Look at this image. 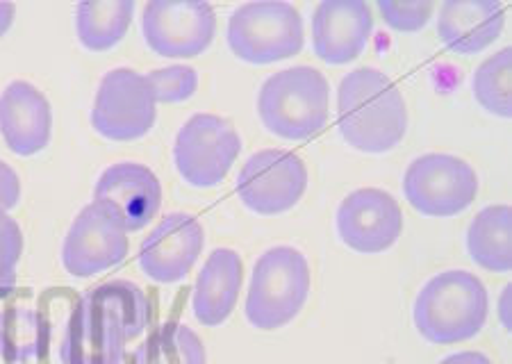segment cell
<instances>
[{
	"mask_svg": "<svg viewBox=\"0 0 512 364\" xmlns=\"http://www.w3.org/2000/svg\"><path fill=\"white\" fill-rule=\"evenodd\" d=\"M337 128L360 153H387L408 130L406 98L383 71L360 66L337 89Z\"/></svg>",
	"mask_w": 512,
	"mask_h": 364,
	"instance_id": "6da1fadb",
	"label": "cell"
},
{
	"mask_svg": "<svg viewBox=\"0 0 512 364\" xmlns=\"http://www.w3.org/2000/svg\"><path fill=\"white\" fill-rule=\"evenodd\" d=\"M490 296L472 271L451 269L433 276L419 289L412 321L419 335L431 344H460L481 333Z\"/></svg>",
	"mask_w": 512,
	"mask_h": 364,
	"instance_id": "7a4b0ae2",
	"label": "cell"
},
{
	"mask_svg": "<svg viewBox=\"0 0 512 364\" xmlns=\"http://www.w3.org/2000/svg\"><path fill=\"white\" fill-rule=\"evenodd\" d=\"M310 262L294 246L264 251L253 267L246 292V321L255 330H280L299 317L310 299Z\"/></svg>",
	"mask_w": 512,
	"mask_h": 364,
	"instance_id": "3957f363",
	"label": "cell"
},
{
	"mask_svg": "<svg viewBox=\"0 0 512 364\" xmlns=\"http://www.w3.org/2000/svg\"><path fill=\"white\" fill-rule=\"evenodd\" d=\"M330 112V85L312 66H292L262 82L258 114L264 128L283 139H308L324 130Z\"/></svg>",
	"mask_w": 512,
	"mask_h": 364,
	"instance_id": "277c9868",
	"label": "cell"
},
{
	"mask_svg": "<svg viewBox=\"0 0 512 364\" xmlns=\"http://www.w3.org/2000/svg\"><path fill=\"white\" fill-rule=\"evenodd\" d=\"M228 46L246 64H274L299 55L305 30L303 16L289 3L260 0L246 3L230 14Z\"/></svg>",
	"mask_w": 512,
	"mask_h": 364,
	"instance_id": "5b68a950",
	"label": "cell"
},
{
	"mask_svg": "<svg viewBox=\"0 0 512 364\" xmlns=\"http://www.w3.org/2000/svg\"><path fill=\"white\" fill-rule=\"evenodd\" d=\"M403 194L412 210L424 217H458L476 201L478 176L472 164L458 155L426 153L406 169Z\"/></svg>",
	"mask_w": 512,
	"mask_h": 364,
	"instance_id": "8992f818",
	"label": "cell"
},
{
	"mask_svg": "<svg viewBox=\"0 0 512 364\" xmlns=\"http://www.w3.org/2000/svg\"><path fill=\"white\" fill-rule=\"evenodd\" d=\"M242 153V137L233 123L217 114H194L178 130L173 162L187 185L198 189L217 187Z\"/></svg>",
	"mask_w": 512,
	"mask_h": 364,
	"instance_id": "52a82bcc",
	"label": "cell"
},
{
	"mask_svg": "<svg viewBox=\"0 0 512 364\" xmlns=\"http://www.w3.org/2000/svg\"><path fill=\"white\" fill-rule=\"evenodd\" d=\"M112 205L92 201L78 212L62 244V267L73 278H92L128 258L130 239Z\"/></svg>",
	"mask_w": 512,
	"mask_h": 364,
	"instance_id": "ba28073f",
	"label": "cell"
},
{
	"mask_svg": "<svg viewBox=\"0 0 512 364\" xmlns=\"http://www.w3.org/2000/svg\"><path fill=\"white\" fill-rule=\"evenodd\" d=\"M158 101L146 76L119 66L105 73L96 91L92 126L98 135L112 142H135L155 126Z\"/></svg>",
	"mask_w": 512,
	"mask_h": 364,
	"instance_id": "9c48e42d",
	"label": "cell"
},
{
	"mask_svg": "<svg viewBox=\"0 0 512 364\" xmlns=\"http://www.w3.org/2000/svg\"><path fill=\"white\" fill-rule=\"evenodd\" d=\"M148 48L169 60H192L217 35V14L203 0H153L142 16Z\"/></svg>",
	"mask_w": 512,
	"mask_h": 364,
	"instance_id": "30bf717a",
	"label": "cell"
},
{
	"mask_svg": "<svg viewBox=\"0 0 512 364\" xmlns=\"http://www.w3.org/2000/svg\"><path fill=\"white\" fill-rule=\"evenodd\" d=\"M235 189L251 212L276 217L301 201L308 189V169L299 155L267 148L246 160Z\"/></svg>",
	"mask_w": 512,
	"mask_h": 364,
	"instance_id": "8fae6325",
	"label": "cell"
},
{
	"mask_svg": "<svg viewBox=\"0 0 512 364\" xmlns=\"http://www.w3.org/2000/svg\"><path fill=\"white\" fill-rule=\"evenodd\" d=\"M337 235L355 253H385L403 233V212L396 198L378 187L355 189L344 198L335 217Z\"/></svg>",
	"mask_w": 512,
	"mask_h": 364,
	"instance_id": "7c38bea8",
	"label": "cell"
},
{
	"mask_svg": "<svg viewBox=\"0 0 512 364\" xmlns=\"http://www.w3.org/2000/svg\"><path fill=\"white\" fill-rule=\"evenodd\" d=\"M205 248V230L196 217L171 212L151 230L139 248V267L160 285L180 283Z\"/></svg>",
	"mask_w": 512,
	"mask_h": 364,
	"instance_id": "4fadbf2b",
	"label": "cell"
},
{
	"mask_svg": "<svg viewBox=\"0 0 512 364\" xmlns=\"http://www.w3.org/2000/svg\"><path fill=\"white\" fill-rule=\"evenodd\" d=\"M374 14L362 0H324L312 14V48L326 64H349L365 53Z\"/></svg>",
	"mask_w": 512,
	"mask_h": 364,
	"instance_id": "5bb4252c",
	"label": "cell"
},
{
	"mask_svg": "<svg viewBox=\"0 0 512 364\" xmlns=\"http://www.w3.org/2000/svg\"><path fill=\"white\" fill-rule=\"evenodd\" d=\"M0 135L14 155L44 151L53 135V110L44 91L26 80L10 82L0 94Z\"/></svg>",
	"mask_w": 512,
	"mask_h": 364,
	"instance_id": "9a60e30c",
	"label": "cell"
},
{
	"mask_svg": "<svg viewBox=\"0 0 512 364\" xmlns=\"http://www.w3.org/2000/svg\"><path fill=\"white\" fill-rule=\"evenodd\" d=\"M94 201L112 205L128 233H137L160 212L162 185L146 164L119 162L107 167L96 180Z\"/></svg>",
	"mask_w": 512,
	"mask_h": 364,
	"instance_id": "2e32d148",
	"label": "cell"
},
{
	"mask_svg": "<svg viewBox=\"0 0 512 364\" xmlns=\"http://www.w3.org/2000/svg\"><path fill=\"white\" fill-rule=\"evenodd\" d=\"M128 337L123 328L87 301H78L60 344L62 364H123Z\"/></svg>",
	"mask_w": 512,
	"mask_h": 364,
	"instance_id": "e0dca14e",
	"label": "cell"
},
{
	"mask_svg": "<svg viewBox=\"0 0 512 364\" xmlns=\"http://www.w3.org/2000/svg\"><path fill=\"white\" fill-rule=\"evenodd\" d=\"M506 12L497 0H447L437 19V35L451 53L478 55L501 37Z\"/></svg>",
	"mask_w": 512,
	"mask_h": 364,
	"instance_id": "ac0fdd59",
	"label": "cell"
},
{
	"mask_svg": "<svg viewBox=\"0 0 512 364\" xmlns=\"http://www.w3.org/2000/svg\"><path fill=\"white\" fill-rule=\"evenodd\" d=\"M244 285V262L233 248H217L205 260L198 273L192 312L201 326L217 328L226 324L237 308V299Z\"/></svg>",
	"mask_w": 512,
	"mask_h": 364,
	"instance_id": "d6986e66",
	"label": "cell"
},
{
	"mask_svg": "<svg viewBox=\"0 0 512 364\" xmlns=\"http://www.w3.org/2000/svg\"><path fill=\"white\" fill-rule=\"evenodd\" d=\"M467 253L478 267L492 273L512 269V210L510 205H487L467 228Z\"/></svg>",
	"mask_w": 512,
	"mask_h": 364,
	"instance_id": "ffe728a7",
	"label": "cell"
},
{
	"mask_svg": "<svg viewBox=\"0 0 512 364\" xmlns=\"http://www.w3.org/2000/svg\"><path fill=\"white\" fill-rule=\"evenodd\" d=\"M137 5L132 0H114V3H80L76 7V32L80 44L92 53H105L119 46L128 35L135 19Z\"/></svg>",
	"mask_w": 512,
	"mask_h": 364,
	"instance_id": "44dd1931",
	"label": "cell"
},
{
	"mask_svg": "<svg viewBox=\"0 0 512 364\" xmlns=\"http://www.w3.org/2000/svg\"><path fill=\"white\" fill-rule=\"evenodd\" d=\"M82 301L94 305L96 310L105 312L123 328L128 342L144 333L151 324V301L144 289L130 283V280H110V283L98 285L82 296Z\"/></svg>",
	"mask_w": 512,
	"mask_h": 364,
	"instance_id": "7402d4cb",
	"label": "cell"
},
{
	"mask_svg": "<svg viewBox=\"0 0 512 364\" xmlns=\"http://www.w3.org/2000/svg\"><path fill=\"white\" fill-rule=\"evenodd\" d=\"M51 328L32 308H7L0 312V358L10 364L28 362L46 351Z\"/></svg>",
	"mask_w": 512,
	"mask_h": 364,
	"instance_id": "603a6c76",
	"label": "cell"
},
{
	"mask_svg": "<svg viewBox=\"0 0 512 364\" xmlns=\"http://www.w3.org/2000/svg\"><path fill=\"white\" fill-rule=\"evenodd\" d=\"M132 364H208V351L192 328L169 321L139 344Z\"/></svg>",
	"mask_w": 512,
	"mask_h": 364,
	"instance_id": "cb8c5ba5",
	"label": "cell"
},
{
	"mask_svg": "<svg viewBox=\"0 0 512 364\" xmlns=\"http://www.w3.org/2000/svg\"><path fill=\"white\" fill-rule=\"evenodd\" d=\"M474 96L485 112L501 119L512 117V51L494 53L474 73Z\"/></svg>",
	"mask_w": 512,
	"mask_h": 364,
	"instance_id": "d4e9b609",
	"label": "cell"
},
{
	"mask_svg": "<svg viewBox=\"0 0 512 364\" xmlns=\"http://www.w3.org/2000/svg\"><path fill=\"white\" fill-rule=\"evenodd\" d=\"M146 78L151 82L155 101L164 105L185 103L198 89V73L187 64H171L164 66V69H155Z\"/></svg>",
	"mask_w": 512,
	"mask_h": 364,
	"instance_id": "484cf974",
	"label": "cell"
},
{
	"mask_svg": "<svg viewBox=\"0 0 512 364\" xmlns=\"http://www.w3.org/2000/svg\"><path fill=\"white\" fill-rule=\"evenodd\" d=\"M23 255V230L19 221L0 212V299L10 296L16 287V267Z\"/></svg>",
	"mask_w": 512,
	"mask_h": 364,
	"instance_id": "4316f807",
	"label": "cell"
},
{
	"mask_svg": "<svg viewBox=\"0 0 512 364\" xmlns=\"http://www.w3.org/2000/svg\"><path fill=\"white\" fill-rule=\"evenodd\" d=\"M378 10H381L383 21L387 26L399 32H417L426 28V23L433 19L435 3L431 0H408V3H399V0H378Z\"/></svg>",
	"mask_w": 512,
	"mask_h": 364,
	"instance_id": "83f0119b",
	"label": "cell"
},
{
	"mask_svg": "<svg viewBox=\"0 0 512 364\" xmlns=\"http://www.w3.org/2000/svg\"><path fill=\"white\" fill-rule=\"evenodd\" d=\"M21 201V180L10 164L0 160V212H10Z\"/></svg>",
	"mask_w": 512,
	"mask_h": 364,
	"instance_id": "f1b7e54d",
	"label": "cell"
},
{
	"mask_svg": "<svg viewBox=\"0 0 512 364\" xmlns=\"http://www.w3.org/2000/svg\"><path fill=\"white\" fill-rule=\"evenodd\" d=\"M440 364H492V360L487 358L485 353H478V351H462V353L449 355V358H444Z\"/></svg>",
	"mask_w": 512,
	"mask_h": 364,
	"instance_id": "f546056e",
	"label": "cell"
},
{
	"mask_svg": "<svg viewBox=\"0 0 512 364\" xmlns=\"http://www.w3.org/2000/svg\"><path fill=\"white\" fill-rule=\"evenodd\" d=\"M16 16V5L14 3H0V37H5L10 32L12 23Z\"/></svg>",
	"mask_w": 512,
	"mask_h": 364,
	"instance_id": "4dcf8cb0",
	"label": "cell"
}]
</instances>
